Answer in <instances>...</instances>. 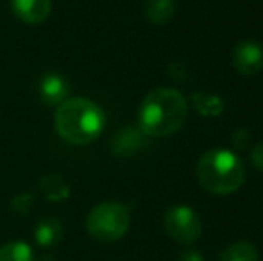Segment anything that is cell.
<instances>
[{
    "label": "cell",
    "instance_id": "obj_17",
    "mask_svg": "<svg viewBox=\"0 0 263 261\" xmlns=\"http://www.w3.org/2000/svg\"><path fill=\"white\" fill-rule=\"evenodd\" d=\"M249 139H251V136L246 129L236 131L235 136H233V143H235V147H238V149H243V147L249 143Z\"/></svg>",
    "mask_w": 263,
    "mask_h": 261
},
{
    "label": "cell",
    "instance_id": "obj_3",
    "mask_svg": "<svg viewBox=\"0 0 263 261\" xmlns=\"http://www.w3.org/2000/svg\"><path fill=\"white\" fill-rule=\"evenodd\" d=\"M199 185L213 195H229L240 190L246 181V167L235 152L211 149L197 163Z\"/></svg>",
    "mask_w": 263,
    "mask_h": 261
},
{
    "label": "cell",
    "instance_id": "obj_12",
    "mask_svg": "<svg viewBox=\"0 0 263 261\" xmlns=\"http://www.w3.org/2000/svg\"><path fill=\"white\" fill-rule=\"evenodd\" d=\"M220 261H260L258 249L251 242H235L229 244L218 256Z\"/></svg>",
    "mask_w": 263,
    "mask_h": 261
},
{
    "label": "cell",
    "instance_id": "obj_5",
    "mask_svg": "<svg viewBox=\"0 0 263 261\" xmlns=\"http://www.w3.org/2000/svg\"><path fill=\"white\" fill-rule=\"evenodd\" d=\"M165 231L177 244H194L202 234V222L199 215L188 206H172L163 216Z\"/></svg>",
    "mask_w": 263,
    "mask_h": 261
},
{
    "label": "cell",
    "instance_id": "obj_6",
    "mask_svg": "<svg viewBox=\"0 0 263 261\" xmlns=\"http://www.w3.org/2000/svg\"><path fill=\"white\" fill-rule=\"evenodd\" d=\"M233 66L238 73L246 77L256 75L263 68V47L260 42L246 39L236 43L233 50Z\"/></svg>",
    "mask_w": 263,
    "mask_h": 261
},
{
    "label": "cell",
    "instance_id": "obj_4",
    "mask_svg": "<svg viewBox=\"0 0 263 261\" xmlns=\"http://www.w3.org/2000/svg\"><path fill=\"white\" fill-rule=\"evenodd\" d=\"M131 226V213L118 202H101L86 216V229L97 242L111 244L125 236Z\"/></svg>",
    "mask_w": 263,
    "mask_h": 261
},
{
    "label": "cell",
    "instance_id": "obj_16",
    "mask_svg": "<svg viewBox=\"0 0 263 261\" xmlns=\"http://www.w3.org/2000/svg\"><path fill=\"white\" fill-rule=\"evenodd\" d=\"M249 157H251V165H253L254 168H258V170L263 172V142L253 147Z\"/></svg>",
    "mask_w": 263,
    "mask_h": 261
},
{
    "label": "cell",
    "instance_id": "obj_14",
    "mask_svg": "<svg viewBox=\"0 0 263 261\" xmlns=\"http://www.w3.org/2000/svg\"><path fill=\"white\" fill-rule=\"evenodd\" d=\"M0 261H34V254L31 245L25 242H7L0 247Z\"/></svg>",
    "mask_w": 263,
    "mask_h": 261
},
{
    "label": "cell",
    "instance_id": "obj_2",
    "mask_svg": "<svg viewBox=\"0 0 263 261\" xmlns=\"http://www.w3.org/2000/svg\"><path fill=\"white\" fill-rule=\"evenodd\" d=\"M104 111L88 98H66L58 106L54 126L59 138L70 145H90L104 129Z\"/></svg>",
    "mask_w": 263,
    "mask_h": 261
},
{
    "label": "cell",
    "instance_id": "obj_10",
    "mask_svg": "<svg viewBox=\"0 0 263 261\" xmlns=\"http://www.w3.org/2000/svg\"><path fill=\"white\" fill-rule=\"evenodd\" d=\"M143 145V132L140 129H122L113 138V152L120 157L131 156Z\"/></svg>",
    "mask_w": 263,
    "mask_h": 261
},
{
    "label": "cell",
    "instance_id": "obj_9",
    "mask_svg": "<svg viewBox=\"0 0 263 261\" xmlns=\"http://www.w3.org/2000/svg\"><path fill=\"white\" fill-rule=\"evenodd\" d=\"M63 238V224L54 216H45L34 227V240L40 247H52Z\"/></svg>",
    "mask_w": 263,
    "mask_h": 261
},
{
    "label": "cell",
    "instance_id": "obj_15",
    "mask_svg": "<svg viewBox=\"0 0 263 261\" xmlns=\"http://www.w3.org/2000/svg\"><path fill=\"white\" fill-rule=\"evenodd\" d=\"M40 188H42L43 195H45L49 200H63L70 195L68 185L63 177L59 175H47V177L42 179L40 183Z\"/></svg>",
    "mask_w": 263,
    "mask_h": 261
},
{
    "label": "cell",
    "instance_id": "obj_11",
    "mask_svg": "<svg viewBox=\"0 0 263 261\" xmlns=\"http://www.w3.org/2000/svg\"><path fill=\"white\" fill-rule=\"evenodd\" d=\"M176 14V0H147L145 16L156 25H165Z\"/></svg>",
    "mask_w": 263,
    "mask_h": 261
},
{
    "label": "cell",
    "instance_id": "obj_18",
    "mask_svg": "<svg viewBox=\"0 0 263 261\" xmlns=\"http://www.w3.org/2000/svg\"><path fill=\"white\" fill-rule=\"evenodd\" d=\"M177 261H204V258H202V254L197 251H184L179 254Z\"/></svg>",
    "mask_w": 263,
    "mask_h": 261
},
{
    "label": "cell",
    "instance_id": "obj_8",
    "mask_svg": "<svg viewBox=\"0 0 263 261\" xmlns=\"http://www.w3.org/2000/svg\"><path fill=\"white\" fill-rule=\"evenodd\" d=\"M70 84L59 73H47L40 81V98L47 106H59L68 98Z\"/></svg>",
    "mask_w": 263,
    "mask_h": 261
},
{
    "label": "cell",
    "instance_id": "obj_1",
    "mask_svg": "<svg viewBox=\"0 0 263 261\" xmlns=\"http://www.w3.org/2000/svg\"><path fill=\"white\" fill-rule=\"evenodd\" d=\"M188 118V102L174 88H156L142 101L138 129L145 136L165 138L177 132Z\"/></svg>",
    "mask_w": 263,
    "mask_h": 261
},
{
    "label": "cell",
    "instance_id": "obj_13",
    "mask_svg": "<svg viewBox=\"0 0 263 261\" xmlns=\"http://www.w3.org/2000/svg\"><path fill=\"white\" fill-rule=\"evenodd\" d=\"M192 102H194L195 109H197L202 116H218L226 108L224 98L217 97V95L201 93V91L192 95Z\"/></svg>",
    "mask_w": 263,
    "mask_h": 261
},
{
    "label": "cell",
    "instance_id": "obj_7",
    "mask_svg": "<svg viewBox=\"0 0 263 261\" xmlns=\"http://www.w3.org/2000/svg\"><path fill=\"white\" fill-rule=\"evenodd\" d=\"M11 7L18 20L36 25L50 16L52 0H11Z\"/></svg>",
    "mask_w": 263,
    "mask_h": 261
}]
</instances>
